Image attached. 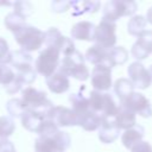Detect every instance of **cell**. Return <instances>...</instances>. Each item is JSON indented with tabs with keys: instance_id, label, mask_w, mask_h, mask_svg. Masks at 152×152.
I'll use <instances>...</instances> for the list:
<instances>
[{
	"instance_id": "obj_39",
	"label": "cell",
	"mask_w": 152,
	"mask_h": 152,
	"mask_svg": "<svg viewBox=\"0 0 152 152\" xmlns=\"http://www.w3.org/2000/svg\"><path fill=\"white\" fill-rule=\"evenodd\" d=\"M0 152H15L14 145L7 139H1L0 140Z\"/></svg>"
},
{
	"instance_id": "obj_37",
	"label": "cell",
	"mask_w": 152,
	"mask_h": 152,
	"mask_svg": "<svg viewBox=\"0 0 152 152\" xmlns=\"http://www.w3.org/2000/svg\"><path fill=\"white\" fill-rule=\"evenodd\" d=\"M70 7H71L70 2H66V1H53V2L51 4L52 11H53V12H58V13L65 12V11H68Z\"/></svg>"
},
{
	"instance_id": "obj_38",
	"label": "cell",
	"mask_w": 152,
	"mask_h": 152,
	"mask_svg": "<svg viewBox=\"0 0 152 152\" xmlns=\"http://www.w3.org/2000/svg\"><path fill=\"white\" fill-rule=\"evenodd\" d=\"M131 152H152V146L150 145V142L147 141H140L138 142L132 150Z\"/></svg>"
},
{
	"instance_id": "obj_24",
	"label": "cell",
	"mask_w": 152,
	"mask_h": 152,
	"mask_svg": "<svg viewBox=\"0 0 152 152\" xmlns=\"http://www.w3.org/2000/svg\"><path fill=\"white\" fill-rule=\"evenodd\" d=\"M69 101L72 106V110L78 115V118L86 113H88L90 110L89 107V100L83 96L81 93H76V94H71L69 97Z\"/></svg>"
},
{
	"instance_id": "obj_22",
	"label": "cell",
	"mask_w": 152,
	"mask_h": 152,
	"mask_svg": "<svg viewBox=\"0 0 152 152\" xmlns=\"http://www.w3.org/2000/svg\"><path fill=\"white\" fill-rule=\"evenodd\" d=\"M21 120V124L23 126L27 129V131H31V132H34L37 133L42 122L45 120L43 116L38 115L37 113H33V112H30V110H25V113L23 114V116L20 118Z\"/></svg>"
},
{
	"instance_id": "obj_17",
	"label": "cell",
	"mask_w": 152,
	"mask_h": 152,
	"mask_svg": "<svg viewBox=\"0 0 152 152\" xmlns=\"http://www.w3.org/2000/svg\"><path fill=\"white\" fill-rule=\"evenodd\" d=\"M86 61H88L90 64L96 65H108V50L95 44L93 46H90L86 55H84Z\"/></svg>"
},
{
	"instance_id": "obj_12",
	"label": "cell",
	"mask_w": 152,
	"mask_h": 152,
	"mask_svg": "<svg viewBox=\"0 0 152 152\" xmlns=\"http://www.w3.org/2000/svg\"><path fill=\"white\" fill-rule=\"evenodd\" d=\"M49 119L52 120L58 127L65 126H78V115L72 110L63 106L53 107Z\"/></svg>"
},
{
	"instance_id": "obj_2",
	"label": "cell",
	"mask_w": 152,
	"mask_h": 152,
	"mask_svg": "<svg viewBox=\"0 0 152 152\" xmlns=\"http://www.w3.org/2000/svg\"><path fill=\"white\" fill-rule=\"evenodd\" d=\"M88 100H89L90 110L97 114L102 119V121L115 118L119 106L115 103L113 96L109 93L91 90Z\"/></svg>"
},
{
	"instance_id": "obj_36",
	"label": "cell",
	"mask_w": 152,
	"mask_h": 152,
	"mask_svg": "<svg viewBox=\"0 0 152 152\" xmlns=\"http://www.w3.org/2000/svg\"><path fill=\"white\" fill-rule=\"evenodd\" d=\"M23 86H24V82L20 80V77H19L18 75H15L14 81H13L11 84H8L7 87H5V89H6V91L10 93V94H15V93H18V91L23 88Z\"/></svg>"
},
{
	"instance_id": "obj_9",
	"label": "cell",
	"mask_w": 152,
	"mask_h": 152,
	"mask_svg": "<svg viewBox=\"0 0 152 152\" xmlns=\"http://www.w3.org/2000/svg\"><path fill=\"white\" fill-rule=\"evenodd\" d=\"M120 104H124L125 107L131 109L133 113H135V114H138L142 118L152 116V107H151L150 100L141 93L134 91L131 96H128Z\"/></svg>"
},
{
	"instance_id": "obj_6",
	"label": "cell",
	"mask_w": 152,
	"mask_h": 152,
	"mask_svg": "<svg viewBox=\"0 0 152 152\" xmlns=\"http://www.w3.org/2000/svg\"><path fill=\"white\" fill-rule=\"evenodd\" d=\"M71 142L70 135L66 132L59 131L51 137H39L36 139V152H64Z\"/></svg>"
},
{
	"instance_id": "obj_21",
	"label": "cell",
	"mask_w": 152,
	"mask_h": 152,
	"mask_svg": "<svg viewBox=\"0 0 152 152\" xmlns=\"http://www.w3.org/2000/svg\"><path fill=\"white\" fill-rule=\"evenodd\" d=\"M114 93L121 103L134 93V86L129 78H119L114 83Z\"/></svg>"
},
{
	"instance_id": "obj_11",
	"label": "cell",
	"mask_w": 152,
	"mask_h": 152,
	"mask_svg": "<svg viewBox=\"0 0 152 152\" xmlns=\"http://www.w3.org/2000/svg\"><path fill=\"white\" fill-rule=\"evenodd\" d=\"M91 86L94 90L107 91L112 87V69L107 65H96L91 71Z\"/></svg>"
},
{
	"instance_id": "obj_40",
	"label": "cell",
	"mask_w": 152,
	"mask_h": 152,
	"mask_svg": "<svg viewBox=\"0 0 152 152\" xmlns=\"http://www.w3.org/2000/svg\"><path fill=\"white\" fill-rule=\"evenodd\" d=\"M146 20L147 23H150L152 25V7H150L147 10V13H146Z\"/></svg>"
},
{
	"instance_id": "obj_30",
	"label": "cell",
	"mask_w": 152,
	"mask_h": 152,
	"mask_svg": "<svg viewBox=\"0 0 152 152\" xmlns=\"http://www.w3.org/2000/svg\"><path fill=\"white\" fill-rule=\"evenodd\" d=\"M14 129L15 125L11 116H0V140L11 137Z\"/></svg>"
},
{
	"instance_id": "obj_5",
	"label": "cell",
	"mask_w": 152,
	"mask_h": 152,
	"mask_svg": "<svg viewBox=\"0 0 152 152\" xmlns=\"http://www.w3.org/2000/svg\"><path fill=\"white\" fill-rule=\"evenodd\" d=\"M59 56H61V51L58 49H56V48H45L44 50H42L39 52L38 57L36 59L34 70L38 74L49 78L59 68V64H61Z\"/></svg>"
},
{
	"instance_id": "obj_34",
	"label": "cell",
	"mask_w": 152,
	"mask_h": 152,
	"mask_svg": "<svg viewBox=\"0 0 152 152\" xmlns=\"http://www.w3.org/2000/svg\"><path fill=\"white\" fill-rule=\"evenodd\" d=\"M12 61V51L10 50L8 43L0 37V64H11Z\"/></svg>"
},
{
	"instance_id": "obj_33",
	"label": "cell",
	"mask_w": 152,
	"mask_h": 152,
	"mask_svg": "<svg viewBox=\"0 0 152 152\" xmlns=\"http://www.w3.org/2000/svg\"><path fill=\"white\" fill-rule=\"evenodd\" d=\"M13 8L17 14H19L21 18L26 19L33 13V7L28 1H15L13 5Z\"/></svg>"
},
{
	"instance_id": "obj_19",
	"label": "cell",
	"mask_w": 152,
	"mask_h": 152,
	"mask_svg": "<svg viewBox=\"0 0 152 152\" xmlns=\"http://www.w3.org/2000/svg\"><path fill=\"white\" fill-rule=\"evenodd\" d=\"M142 137H144V127L140 125H135L134 127L126 129L122 133L121 141L126 148L132 150L138 142L142 141Z\"/></svg>"
},
{
	"instance_id": "obj_10",
	"label": "cell",
	"mask_w": 152,
	"mask_h": 152,
	"mask_svg": "<svg viewBox=\"0 0 152 152\" xmlns=\"http://www.w3.org/2000/svg\"><path fill=\"white\" fill-rule=\"evenodd\" d=\"M127 72H128V77H129L131 82L133 83L134 88L147 89L150 87V84L152 83L150 71L138 61L129 64Z\"/></svg>"
},
{
	"instance_id": "obj_20",
	"label": "cell",
	"mask_w": 152,
	"mask_h": 152,
	"mask_svg": "<svg viewBox=\"0 0 152 152\" xmlns=\"http://www.w3.org/2000/svg\"><path fill=\"white\" fill-rule=\"evenodd\" d=\"M11 65L17 70V72L31 69L32 68V56L24 50H14V51H12Z\"/></svg>"
},
{
	"instance_id": "obj_8",
	"label": "cell",
	"mask_w": 152,
	"mask_h": 152,
	"mask_svg": "<svg viewBox=\"0 0 152 152\" xmlns=\"http://www.w3.org/2000/svg\"><path fill=\"white\" fill-rule=\"evenodd\" d=\"M116 25L115 23L108 21L106 19H102L100 24L96 26L94 42L95 44L109 50L114 48L116 43Z\"/></svg>"
},
{
	"instance_id": "obj_32",
	"label": "cell",
	"mask_w": 152,
	"mask_h": 152,
	"mask_svg": "<svg viewBox=\"0 0 152 152\" xmlns=\"http://www.w3.org/2000/svg\"><path fill=\"white\" fill-rule=\"evenodd\" d=\"M57 132H59L58 126H57L52 120L45 119V120L42 122V125H40L38 132H37V134H38L39 137H51V135L56 134Z\"/></svg>"
},
{
	"instance_id": "obj_16",
	"label": "cell",
	"mask_w": 152,
	"mask_h": 152,
	"mask_svg": "<svg viewBox=\"0 0 152 152\" xmlns=\"http://www.w3.org/2000/svg\"><path fill=\"white\" fill-rule=\"evenodd\" d=\"M115 124L120 129H129L137 125V114L133 113L131 109L125 107L124 104H120L116 112V115L114 118Z\"/></svg>"
},
{
	"instance_id": "obj_1",
	"label": "cell",
	"mask_w": 152,
	"mask_h": 152,
	"mask_svg": "<svg viewBox=\"0 0 152 152\" xmlns=\"http://www.w3.org/2000/svg\"><path fill=\"white\" fill-rule=\"evenodd\" d=\"M21 102L26 110L37 113L44 119H49L51 110L53 109L52 102L46 97V94L42 90H38L33 87H27L23 90Z\"/></svg>"
},
{
	"instance_id": "obj_43",
	"label": "cell",
	"mask_w": 152,
	"mask_h": 152,
	"mask_svg": "<svg viewBox=\"0 0 152 152\" xmlns=\"http://www.w3.org/2000/svg\"><path fill=\"white\" fill-rule=\"evenodd\" d=\"M148 71H150V75H151V80H152V65L150 66V69H148Z\"/></svg>"
},
{
	"instance_id": "obj_27",
	"label": "cell",
	"mask_w": 152,
	"mask_h": 152,
	"mask_svg": "<svg viewBox=\"0 0 152 152\" xmlns=\"http://www.w3.org/2000/svg\"><path fill=\"white\" fill-rule=\"evenodd\" d=\"M147 24L146 18H144L142 15H133L127 24V31L129 34L139 37L145 30V26Z\"/></svg>"
},
{
	"instance_id": "obj_41",
	"label": "cell",
	"mask_w": 152,
	"mask_h": 152,
	"mask_svg": "<svg viewBox=\"0 0 152 152\" xmlns=\"http://www.w3.org/2000/svg\"><path fill=\"white\" fill-rule=\"evenodd\" d=\"M14 2H8V1H0V6H13Z\"/></svg>"
},
{
	"instance_id": "obj_42",
	"label": "cell",
	"mask_w": 152,
	"mask_h": 152,
	"mask_svg": "<svg viewBox=\"0 0 152 152\" xmlns=\"http://www.w3.org/2000/svg\"><path fill=\"white\" fill-rule=\"evenodd\" d=\"M1 75H2V64H0V80H1Z\"/></svg>"
},
{
	"instance_id": "obj_35",
	"label": "cell",
	"mask_w": 152,
	"mask_h": 152,
	"mask_svg": "<svg viewBox=\"0 0 152 152\" xmlns=\"http://www.w3.org/2000/svg\"><path fill=\"white\" fill-rule=\"evenodd\" d=\"M15 72L13 71L12 68L2 64V75H1V80H0V84H2L4 87H7L8 84H11L14 78H15Z\"/></svg>"
},
{
	"instance_id": "obj_4",
	"label": "cell",
	"mask_w": 152,
	"mask_h": 152,
	"mask_svg": "<svg viewBox=\"0 0 152 152\" xmlns=\"http://www.w3.org/2000/svg\"><path fill=\"white\" fill-rule=\"evenodd\" d=\"M13 34H14L15 42L19 44L21 50L26 52L38 50L44 44V40H45L44 32L31 25H25L21 30H19Z\"/></svg>"
},
{
	"instance_id": "obj_23",
	"label": "cell",
	"mask_w": 152,
	"mask_h": 152,
	"mask_svg": "<svg viewBox=\"0 0 152 152\" xmlns=\"http://www.w3.org/2000/svg\"><path fill=\"white\" fill-rule=\"evenodd\" d=\"M101 124H102V119L97 114L93 113L91 110H89L88 113L78 118V126H81L83 129L89 131V132L100 128Z\"/></svg>"
},
{
	"instance_id": "obj_28",
	"label": "cell",
	"mask_w": 152,
	"mask_h": 152,
	"mask_svg": "<svg viewBox=\"0 0 152 152\" xmlns=\"http://www.w3.org/2000/svg\"><path fill=\"white\" fill-rule=\"evenodd\" d=\"M71 6H74L76 10L72 14L74 15H80V14H84V13H94L100 8V2L99 1H72L70 2Z\"/></svg>"
},
{
	"instance_id": "obj_26",
	"label": "cell",
	"mask_w": 152,
	"mask_h": 152,
	"mask_svg": "<svg viewBox=\"0 0 152 152\" xmlns=\"http://www.w3.org/2000/svg\"><path fill=\"white\" fill-rule=\"evenodd\" d=\"M44 36H45L44 44L46 45V48H56L61 51V44L64 39V36L61 33L58 28L51 27L46 32H44Z\"/></svg>"
},
{
	"instance_id": "obj_15",
	"label": "cell",
	"mask_w": 152,
	"mask_h": 152,
	"mask_svg": "<svg viewBox=\"0 0 152 152\" xmlns=\"http://www.w3.org/2000/svg\"><path fill=\"white\" fill-rule=\"evenodd\" d=\"M120 134V128L115 124L114 119L103 120L99 128V139L103 144H110L118 139Z\"/></svg>"
},
{
	"instance_id": "obj_29",
	"label": "cell",
	"mask_w": 152,
	"mask_h": 152,
	"mask_svg": "<svg viewBox=\"0 0 152 152\" xmlns=\"http://www.w3.org/2000/svg\"><path fill=\"white\" fill-rule=\"evenodd\" d=\"M5 25H6L7 30H10L13 33H15V32H18L19 30H21L27 24H26L25 19L21 18L19 14H17L15 12H11L5 18Z\"/></svg>"
},
{
	"instance_id": "obj_31",
	"label": "cell",
	"mask_w": 152,
	"mask_h": 152,
	"mask_svg": "<svg viewBox=\"0 0 152 152\" xmlns=\"http://www.w3.org/2000/svg\"><path fill=\"white\" fill-rule=\"evenodd\" d=\"M6 109L10 114V116H12V118H21L26 110L21 100H19V99H11L6 104Z\"/></svg>"
},
{
	"instance_id": "obj_14",
	"label": "cell",
	"mask_w": 152,
	"mask_h": 152,
	"mask_svg": "<svg viewBox=\"0 0 152 152\" xmlns=\"http://www.w3.org/2000/svg\"><path fill=\"white\" fill-rule=\"evenodd\" d=\"M96 26L90 21H78L71 28V37L77 40L93 42L95 37Z\"/></svg>"
},
{
	"instance_id": "obj_18",
	"label": "cell",
	"mask_w": 152,
	"mask_h": 152,
	"mask_svg": "<svg viewBox=\"0 0 152 152\" xmlns=\"http://www.w3.org/2000/svg\"><path fill=\"white\" fill-rule=\"evenodd\" d=\"M46 86L50 89V91H52L55 94H63L69 89L70 82H69V78L66 75H64L59 71H56L52 76L46 78Z\"/></svg>"
},
{
	"instance_id": "obj_7",
	"label": "cell",
	"mask_w": 152,
	"mask_h": 152,
	"mask_svg": "<svg viewBox=\"0 0 152 152\" xmlns=\"http://www.w3.org/2000/svg\"><path fill=\"white\" fill-rule=\"evenodd\" d=\"M138 10V5L134 1L128 0H112L104 4L103 6V17L108 21L115 23L121 17L132 15Z\"/></svg>"
},
{
	"instance_id": "obj_13",
	"label": "cell",
	"mask_w": 152,
	"mask_h": 152,
	"mask_svg": "<svg viewBox=\"0 0 152 152\" xmlns=\"http://www.w3.org/2000/svg\"><path fill=\"white\" fill-rule=\"evenodd\" d=\"M131 53L138 61L145 59L150 53H152V31H144L138 37L137 42L132 46Z\"/></svg>"
},
{
	"instance_id": "obj_25",
	"label": "cell",
	"mask_w": 152,
	"mask_h": 152,
	"mask_svg": "<svg viewBox=\"0 0 152 152\" xmlns=\"http://www.w3.org/2000/svg\"><path fill=\"white\" fill-rule=\"evenodd\" d=\"M128 59V52L124 46H114L108 50V65L113 66L121 65Z\"/></svg>"
},
{
	"instance_id": "obj_3",
	"label": "cell",
	"mask_w": 152,
	"mask_h": 152,
	"mask_svg": "<svg viewBox=\"0 0 152 152\" xmlns=\"http://www.w3.org/2000/svg\"><path fill=\"white\" fill-rule=\"evenodd\" d=\"M84 61H86L84 56L76 50L72 53L62 58L57 71L66 76H72L78 81H86L89 77V70L86 66Z\"/></svg>"
}]
</instances>
